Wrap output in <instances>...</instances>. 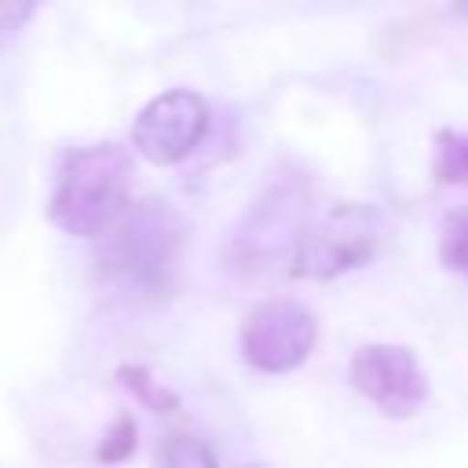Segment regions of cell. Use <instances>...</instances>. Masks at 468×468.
Wrapping results in <instances>:
<instances>
[{"instance_id": "obj_4", "label": "cell", "mask_w": 468, "mask_h": 468, "mask_svg": "<svg viewBox=\"0 0 468 468\" xmlns=\"http://www.w3.org/2000/svg\"><path fill=\"white\" fill-rule=\"evenodd\" d=\"M318 340V318L292 296H271L245 314L241 358L260 373H292L307 362Z\"/></svg>"}, {"instance_id": "obj_12", "label": "cell", "mask_w": 468, "mask_h": 468, "mask_svg": "<svg viewBox=\"0 0 468 468\" xmlns=\"http://www.w3.org/2000/svg\"><path fill=\"white\" fill-rule=\"evenodd\" d=\"M135 435H139V428H135L132 413H121V417L106 428V435H102L95 457H99L102 464H121V461H128V457L135 453Z\"/></svg>"}, {"instance_id": "obj_6", "label": "cell", "mask_w": 468, "mask_h": 468, "mask_svg": "<svg viewBox=\"0 0 468 468\" xmlns=\"http://www.w3.org/2000/svg\"><path fill=\"white\" fill-rule=\"evenodd\" d=\"M208 132V102L190 88L154 95L132 124V150L150 165L186 161Z\"/></svg>"}, {"instance_id": "obj_2", "label": "cell", "mask_w": 468, "mask_h": 468, "mask_svg": "<svg viewBox=\"0 0 468 468\" xmlns=\"http://www.w3.org/2000/svg\"><path fill=\"white\" fill-rule=\"evenodd\" d=\"M179 245H183L179 212L168 201L150 197L128 208V216L110 234L99 263L113 285L143 300H161L172 292Z\"/></svg>"}, {"instance_id": "obj_9", "label": "cell", "mask_w": 468, "mask_h": 468, "mask_svg": "<svg viewBox=\"0 0 468 468\" xmlns=\"http://www.w3.org/2000/svg\"><path fill=\"white\" fill-rule=\"evenodd\" d=\"M431 176L435 183H468V135L439 128L435 132V154H431Z\"/></svg>"}, {"instance_id": "obj_10", "label": "cell", "mask_w": 468, "mask_h": 468, "mask_svg": "<svg viewBox=\"0 0 468 468\" xmlns=\"http://www.w3.org/2000/svg\"><path fill=\"white\" fill-rule=\"evenodd\" d=\"M117 377L132 391V399H139L146 410H154V413H176L179 410V395H172L168 388H161V380H154L143 366H121Z\"/></svg>"}, {"instance_id": "obj_8", "label": "cell", "mask_w": 468, "mask_h": 468, "mask_svg": "<svg viewBox=\"0 0 468 468\" xmlns=\"http://www.w3.org/2000/svg\"><path fill=\"white\" fill-rule=\"evenodd\" d=\"M154 464L157 468H219L216 464V453L208 450V442L197 439V435H190V431H168L157 442Z\"/></svg>"}, {"instance_id": "obj_3", "label": "cell", "mask_w": 468, "mask_h": 468, "mask_svg": "<svg viewBox=\"0 0 468 468\" xmlns=\"http://www.w3.org/2000/svg\"><path fill=\"white\" fill-rule=\"evenodd\" d=\"M384 219L369 201H340L314 216L289 260L292 278L329 282L355 267H366L380 249Z\"/></svg>"}, {"instance_id": "obj_13", "label": "cell", "mask_w": 468, "mask_h": 468, "mask_svg": "<svg viewBox=\"0 0 468 468\" xmlns=\"http://www.w3.org/2000/svg\"><path fill=\"white\" fill-rule=\"evenodd\" d=\"M37 15V4H22V0H0V48L11 44L22 26Z\"/></svg>"}, {"instance_id": "obj_5", "label": "cell", "mask_w": 468, "mask_h": 468, "mask_svg": "<svg viewBox=\"0 0 468 468\" xmlns=\"http://www.w3.org/2000/svg\"><path fill=\"white\" fill-rule=\"evenodd\" d=\"M311 223V201L300 183H278L271 186L245 216V223L234 230L230 260L234 267H267L274 260H292L303 230Z\"/></svg>"}, {"instance_id": "obj_1", "label": "cell", "mask_w": 468, "mask_h": 468, "mask_svg": "<svg viewBox=\"0 0 468 468\" xmlns=\"http://www.w3.org/2000/svg\"><path fill=\"white\" fill-rule=\"evenodd\" d=\"M132 150L121 143L73 150L48 197V223L69 238H110L132 208Z\"/></svg>"}, {"instance_id": "obj_14", "label": "cell", "mask_w": 468, "mask_h": 468, "mask_svg": "<svg viewBox=\"0 0 468 468\" xmlns=\"http://www.w3.org/2000/svg\"><path fill=\"white\" fill-rule=\"evenodd\" d=\"M241 468H271V464H263V461H249V464H241Z\"/></svg>"}, {"instance_id": "obj_7", "label": "cell", "mask_w": 468, "mask_h": 468, "mask_svg": "<svg viewBox=\"0 0 468 468\" xmlns=\"http://www.w3.org/2000/svg\"><path fill=\"white\" fill-rule=\"evenodd\" d=\"M351 388L391 420H406L428 402V373L406 344H362L351 355Z\"/></svg>"}, {"instance_id": "obj_11", "label": "cell", "mask_w": 468, "mask_h": 468, "mask_svg": "<svg viewBox=\"0 0 468 468\" xmlns=\"http://www.w3.org/2000/svg\"><path fill=\"white\" fill-rule=\"evenodd\" d=\"M439 256L450 271L468 278V208H457L453 216H446L442 238H439Z\"/></svg>"}]
</instances>
